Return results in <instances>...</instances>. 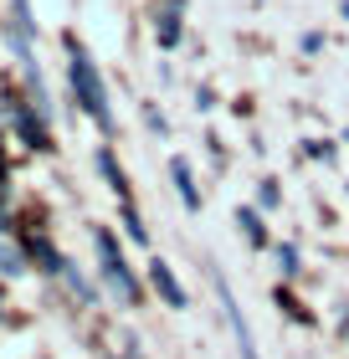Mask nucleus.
Returning <instances> with one entry per match:
<instances>
[{
    "label": "nucleus",
    "mask_w": 349,
    "mask_h": 359,
    "mask_svg": "<svg viewBox=\"0 0 349 359\" xmlns=\"http://www.w3.org/2000/svg\"><path fill=\"white\" fill-rule=\"evenodd\" d=\"M67 52H72V93H77V103L93 113L98 128H113V118H108V93H103V77H98L93 57L82 52L77 41H67Z\"/></svg>",
    "instance_id": "1"
},
{
    "label": "nucleus",
    "mask_w": 349,
    "mask_h": 359,
    "mask_svg": "<svg viewBox=\"0 0 349 359\" xmlns=\"http://www.w3.org/2000/svg\"><path fill=\"white\" fill-rule=\"evenodd\" d=\"M98 257H103V277L124 292V303H139V283H134V272H129L124 252L113 247V236H98Z\"/></svg>",
    "instance_id": "2"
},
{
    "label": "nucleus",
    "mask_w": 349,
    "mask_h": 359,
    "mask_svg": "<svg viewBox=\"0 0 349 359\" xmlns=\"http://www.w3.org/2000/svg\"><path fill=\"white\" fill-rule=\"evenodd\" d=\"M216 292H221V308H226V318H231V334H237V344H242V359H257V349H252V329L242 323V308H237V298H231L226 277H216Z\"/></svg>",
    "instance_id": "3"
},
{
    "label": "nucleus",
    "mask_w": 349,
    "mask_h": 359,
    "mask_svg": "<svg viewBox=\"0 0 349 359\" xmlns=\"http://www.w3.org/2000/svg\"><path fill=\"white\" fill-rule=\"evenodd\" d=\"M149 277H154V287L164 292V303H170V308H185V287H180V283H175V272H170V267H164V262H159V257H154V267H149Z\"/></svg>",
    "instance_id": "4"
},
{
    "label": "nucleus",
    "mask_w": 349,
    "mask_h": 359,
    "mask_svg": "<svg viewBox=\"0 0 349 359\" xmlns=\"http://www.w3.org/2000/svg\"><path fill=\"white\" fill-rule=\"evenodd\" d=\"M170 175H175V185H180V201H185L190 210H201V195H195V185H190V165H185V159H175Z\"/></svg>",
    "instance_id": "5"
},
{
    "label": "nucleus",
    "mask_w": 349,
    "mask_h": 359,
    "mask_svg": "<svg viewBox=\"0 0 349 359\" xmlns=\"http://www.w3.org/2000/svg\"><path fill=\"white\" fill-rule=\"evenodd\" d=\"M0 272H11V277H15V272H21V257H15L11 247H0Z\"/></svg>",
    "instance_id": "6"
},
{
    "label": "nucleus",
    "mask_w": 349,
    "mask_h": 359,
    "mask_svg": "<svg viewBox=\"0 0 349 359\" xmlns=\"http://www.w3.org/2000/svg\"><path fill=\"white\" fill-rule=\"evenodd\" d=\"M242 226H246V236H252V241H262V226H257V216H252V210H242V216H237Z\"/></svg>",
    "instance_id": "7"
}]
</instances>
